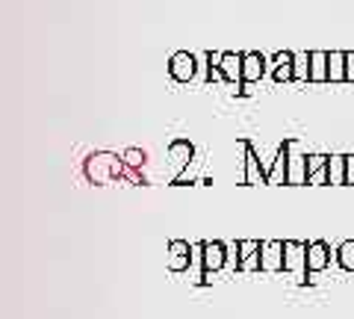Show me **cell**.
Returning a JSON list of instances; mask_svg holds the SVG:
<instances>
[{
    "label": "cell",
    "instance_id": "cell-7",
    "mask_svg": "<svg viewBox=\"0 0 354 319\" xmlns=\"http://www.w3.org/2000/svg\"><path fill=\"white\" fill-rule=\"evenodd\" d=\"M169 74L174 77L177 83H189L195 77V57L192 53H186V51L174 53V57L169 60Z\"/></svg>",
    "mask_w": 354,
    "mask_h": 319
},
{
    "label": "cell",
    "instance_id": "cell-6",
    "mask_svg": "<svg viewBox=\"0 0 354 319\" xmlns=\"http://www.w3.org/2000/svg\"><path fill=\"white\" fill-rule=\"evenodd\" d=\"M260 269L263 272H281L283 269V243L281 239H269L260 248Z\"/></svg>",
    "mask_w": 354,
    "mask_h": 319
},
{
    "label": "cell",
    "instance_id": "cell-4",
    "mask_svg": "<svg viewBox=\"0 0 354 319\" xmlns=\"http://www.w3.org/2000/svg\"><path fill=\"white\" fill-rule=\"evenodd\" d=\"M165 266L171 272H186L192 266V246L186 239H171L165 248Z\"/></svg>",
    "mask_w": 354,
    "mask_h": 319
},
{
    "label": "cell",
    "instance_id": "cell-16",
    "mask_svg": "<svg viewBox=\"0 0 354 319\" xmlns=\"http://www.w3.org/2000/svg\"><path fill=\"white\" fill-rule=\"evenodd\" d=\"M242 181L245 183H263L266 181V172H263V166H260V160H257V154H254V148L245 142V174H242Z\"/></svg>",
    "mask_w": 354,
    "mask_h": 319
},
{
    "label": "cell",
    "instance_id": "cell-21",
    "mask_svg": "<svg viewBox=\"0 0 354 319\" xmlns=\"http://www.w3.org/2000/svg\"><path fill=\"white\" fill-rule=\"evenodd\" d=\"M330 163V157H325V154H310L307 157V174H313V172H319V169H325Z\"/></svg>",
    "mask_w": 354,
    "mask_h": 319
},
{
    "label": "cell",
    "instance_id": "cell-8",
    "mask_svg": "<svg viewBox=\"0 0 354 319\" xmlns=\"http://www.w3.org/2000/svg\"><path fill=\"white\" fill-rule=\"evenodd\" d=\"M192 157H195V145L189 139H174L169 145V160L177 172H186L192 166Z\"/></svg>",
    "mask_w": 354,
    "mask_h": 319
},
{
    "label": "cell",
    "instance_id": "cell-17",
    "mask_svg": "<svg viewBox=\"0 0 354 319\" xmlns=\"http://www.w3.org/2000/svg\"><path fill=\"white\" fill-rule=\"evenodd\" d=\"M310 83H328V53L310 51Z\"/></svg>",
    "mask_w": 354,
    "mask_h": 319
},
{
    "label": "cell",
    "instance_id": "cell-5",
    "mask_svg": "<svg viewBox=\"0 0 354 319\" xmlns=\"http://www.w3.org/2000/svg\"><path fill=\"white\" fill-rule=\"evenodd\" d=\"M260 248H263V243H257V239H239V243H236V251H239L236 269L239 272L260 269Z\"/></svg>",
    "mask_w": 354,
    "mask_h": 319
},
{
    "label": "cell",
    "instance_id": "cell-20",
    "mask_svg": "<svg viewBox=\"0 0 354 319\" xmlns=\"http://www.w3.org/2000/svg\"><path fill=\"white\" fill-rule=\"evenodd\" d=\"M121 157H124V166L127 169H142V166H145V151H142V148H127L124 154H121Z\"/></svg>",
    "mask_w": 354,
    "mask_h": 319
},
{
    "label": "cell",
    "instance_id": "cell-10",
    "mask_svg": "<svg viewBox=\"0 0 354 319\" xmlns=\"http://www.w3.org/2000/svg\"><path fill=\"white\" fill-rule=\"evenodd\" d=\"M330 263V248L325 239H316V243L307 246V272H322Z\"/></svg>",
    "mask_w": 354,
    "mask_h": 319
},
{
    "label": "cell",
    "instance_id": "cell-3",
    "mask_svg": "<svg viewBox=\"0 0 354 319\" xmlns=\"http://www.w3.org/2000/svg\"><path fill=\"white\" fill-rule=\"evenodd\" d=\"M286 154H290V163H286V183H307V157L301 145L295 139H286Z\"/></svg>",
    "mask_w": 354,
    "mask_h": 319
},
{
    "label": "cell",
    "instance_id": "cell-14",
    "mask_svg": "<svg viewBox=\"0 0 354 319\" xmlns=\"http://www.w3.org/2000/svg\"><path fill=\"white\" fill-rule=\"evenodd\" d=\"M286 163H290V154H286V142H283L272 160V169L266 172V183H272V186L286 183Z\"/></svg>",
    "mask_w": 354,
    "mask_h": 319
},
{
    "label": "cell",
    "instance_id": "cell-22",
    "mask_svg": "<svg viewBox=\"0 0 354 319\" xmlns=\"http://www.w3.org/2000/svg\"><path fill=\"white\" fill-rule=\"evenodd\" d=\"M307 183H313V186L330 183V172H328V166H325V169H319V172H313V174H307Z\"/></svg>",
    "mask_w": 354,
    "mask_h": 319
},
{
    "label": "cell",
    "instance_id": "cell-19",
    "mask_svg": "<svg viewBox=\"0 0 354 319\" xmlns=\"http://www.w3.org/2000/svg\"><path fill=\"white\" fill-rule=\"evenodd\" d=\"M328 172H330V183H346V157H330Z\"/></svg>",
    "mask_w": 354,
    "mask_h": 319
},
{
    "label": "cell",
    "instance_id": "cell-18",
    "mask_svg": "<svg viewBox=\"0 0 354 319\" xmlns=\"http://www.w3.org/2000/svg\"><path fill=\"white\" fill-rule=\"evenodd\" d=\"M337 263L346 272H354V239H346V243L337 248Z\"/></svg>",
    "mask_w": 354,
    "mask_h": 319
},
{
    "label": "cell",
    "instance_id": "cell-23",
    "mask_svg": "<svg viewBox=\"0 0 354 319\" xmlns=\"http://www.w3.org/2000/svg\"><path fill=\"white\" fill-rule=\"evenodd\" d=\"M346 183L354 186V154H348V157H346Z\"/></svg>",
    "mask_w": 354,
    "mask_h": 319
},
{
    "label": "cell",
    "instance_id": "cell-11",
    "mask_svg": "<svg viewBox=\"0 0 354 319\" xmlns=\"http://www.w3.org/2000/svg\"><path fill=\"white\" fill-rule=\"evenodd\" d=\"M227 263V248L218 239H207L204 243V269L207 272H218Z\"/></svg>",
    "mask_w": 354,
    "mask_h": 319
},
{
    "label": "cell",
    "instance_id": "cell-15",
    "mask_svg": "<svg viewBox=\"0 0 354 319\" xmlns=\"http://www.w3.org/2000/svg\"><path fill=\"white\" fill-rule=\"evenodd\" d=\"M242 57H245V53H234V51H227L225 57H221V65L218 69L225 71V80L227 83H242Z\"/></svg>",
    "mask_w": 354,
    "mask_h": 319
},
{
    "label": "cell",
    "instance_id": "cell-1",
    "mask_svg": "<svg viewBox=\"0 0 354 319\" xmlns=\"http://www.w3.org/2000/svg\"><path fill=\"white\" fill-rule=\"evenodd\" d=\"M124 157H118V154H109V151H97L92 154V157L86 160V178L92 181V183H109V181H115L124 174Z\"/></svg>",
    "mask_w": 354,
    "mask_h": 319
},
{
    "label": "cell",
    "instance_id": "cell-12",
    "mask_svg": "<svg viewBox=\"0 0 354 319\" xmlns=\"http://www.w3.org/2000/svg\"><path fill=\"white\" fill-rule=\"evenodd\" d=\"M266 71V57L257 51H251L242 57V83H257Z\"/></svg>",
    "mask_w": 354,
    "mask_h": 319
},
{
    "label": "cell",
    "instance_id": "cell-9",
    "mask_svg": "<svg viewBox=\"0 0 354 319\" xmlns=\"http://www.w3.org/2000/svg\"><path fill=\"white\" fill-rule=\"evenodd\" d=\"M272 77H274V83H290V80H295V53L292 51L274 53V60H272Z\"/></svg>",
    "mask_w": 354,
    "mask_h": 319
},
{
    "label": "cell",
    "instance_id": "cell-25",
    "mask_svg": "<svg viewBox=\"0 0 354 319\" xmlns=\"http://www.w3.org/2000/svg\"><path fill=\"white\" fill-rule=\"evenodd\" d=\"M239 92L242 95H251V83H239Z\"/></svg>",
    "mask_w": 354,
    "mask_h": 319
},
{
    "label": "cell",
    "instance_id": "cell-13",
    "mask_svg": "<svg viewBox=\"0 0 354 319\" xmlns=\"http://www.w3.org/2000/svg\"><path fill=\"white\" fill-rule=\"evenodd\" d=\"M348 80V53L330 51L328 53V83H342Z\"/></svg>",
    "mask_w": 354,
    "mask_h": 319
},
{
    "label": "cell",
    "instance_id": "cell-2",
    "mask_svg": "<svg viewBox=\"0 0 354 319\" xmlns=\"http://www.w3.org/2000/svg\"><path fill=\"white\" fill-rule=\"evenodd\" d=\"M283 269L298 275V281L304 284V275H307V246L304 243L283 239Z\"/></svg>",
    "mask_w": 354,
    "mask_h": 319
},
{
    "label": "cell",
    "instance_id": "cell-24",
    "mask_svg": "<svg viewBox=\"0 0 354 319\" xmlns=\"http://www.w3.org/2000/svg\"><path fill=\"white\" fill-rule=\"evenodd\" d=\"M348 80H354V53H348Z\"/></svg>",
    "mask_w": 354,
    "mask_h": 319
}]
</instances>
